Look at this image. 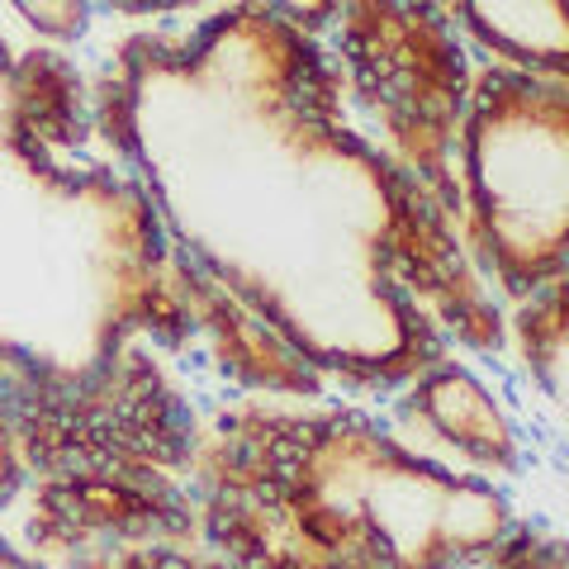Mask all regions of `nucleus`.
Segmentation results:
<instances>
[{"mask_svg": "<svg viewBox=\"0 0 569 569\" xmlns=\"http://www.w3.org/2000/svg\"><path fill=\"white\" fill-rule=\"evenodd\" d=\"M470 209L498 280L512 295L556 284L569 219L565 86L527 71H489L466 129Z\"/></svg>", "mask_w": 569, "mask_h": 569, "instance_id": "1", "label": "nucleus"}, {"mask_svg": "<svg viewBox=\"0 0 569 569\" xmlns=\"http://www.w3.org/2000/svg\"><path fill=\"white\" fill-rule=\"evenodd\" d=\"M460 20L489 52L527 77L560 81L569 52L565 0H460Z\"/></svg>", "mask_w": 569, "mask_h": 569, "instance_id": "2", "label": "nucleus"}, {"mask_svg": "<svg viewBox=\"0 0 569 569\" xmlns=\"http://www.w3.org/2000/svg\"><path fill=\"white\" fill-rule=\"evenodd\" d=\"M422 413L432 418V427L447 441H456L460 451H470L479 460H508L512 456V432L503 413L489 403V395L460 370H441L437 380L422 385Z\"/></svg>", "mask_w": 569, "mask_h": 569, "instance_id": "3", "label": "nucleus"}, {"mask_svg": "<svg viewBox=\"0 0 569 569\" xmlns=\"http://www.w3.org/2000/svg\"><path fill=\"white\" fill-rule=\"evenodd\" d=\"M14 10L48 39H71L86 29V0H14Z\"/></svg>", "mask_w": 569, "mask_h": 569, "instance_id": "4", "label": "nucleus"}, {"mask_svg": "<svg viewBox=\"0 0 569 569\" xmlns=\"http://www.w3.org/2000/svg\"><path fill=\"white\" fill-rule=\"evenodd\" d=\"M10 475H14V466H10V447H6V432H0V493L10 489Z\"/></svg>", "mask_w": 569, "mask_h": 569, "instance_id": "5", "label": "nucleus"}]
</instances>
